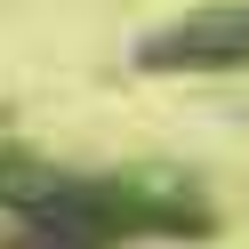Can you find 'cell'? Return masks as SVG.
I'll return each mask as SVG.
<instances>
[{"mask_svg": "<svg viewBox=\"0 0 249 249\" xmlns=\"http://www.w3.org/2000/svg\"><path fill=\"white\" fill-rule=\"evenodd\" d=\"M145 72H249V0H201L137 40Z\"/></svg>", "mask_w": 249, "mask_h": 249, "instance_id": "1", "label": "cell"}]
</instances>
